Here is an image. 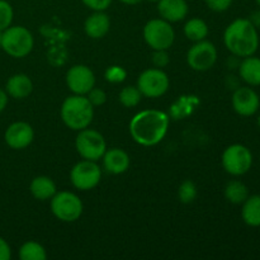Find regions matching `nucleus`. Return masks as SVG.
<instances>
[{"label":"nucleus","mask_w":260,"mask_h":260,"mask_svg":"<svg viewBox=\"0 0 260 260\" xmlns=\"http://www.w3.org/2000/svg\"><path fill=\"white\" fill-rule=\"evenodd\" d=\"M2 48L12 57H24L33 48L32 33L22 25H10L3 30Z\"/></svg>","instance_id":"4"},{"label":"nucleus","mask_w":260,"mask_h":260,"mask_svg":"<svg viewBox=\"0 0 260 260\" xmlns=\"http://www.w3.org/2000/svg\"><path fill=\"white\" fill-rule=\"evenodd\" d=\"M178 196H179L180 202L183 203H190L196 200L197 197V188L192 180H185L180 184L179 190H178Z\"/></svg>","instance_id":"26"},{"label":"nucleus","mask_w":260,"mask_h":260,"mask_svg":"<svg viewBox=\"0 0 260 260\" xmlns=\"http://www.w3.org/2000/svg\"><path fill=\"white\" fill-rule=\"evenodd\" d=\"M241 217L248 226L260 228V194L249 196L243 203Z\"/></svg>","instance_id":"20"},{"label":"nucleus","mask_w":260,"mask_h":260,"mask_svg":"<svg viewBox=\"0 0 260 260\" xmlns=\"http://www.w3.org/2000/svg\"><path fill=\"white\" fill-rule=\"evenodd\" d=\"M217 60V50L208 41H198L187 53V62L193 70L207 71Z\"/></svg>","instance_id":"11"},{"label":"nucleus","mask_w":260,"mask_h":260,"mask_svg":"<svg viewBox=\"0 0 260 260\" xmlns=\"http://www.w3.org/2000/svg\"><path fill=\"white\" fill-rule=\"evenodd\" d=\"M137 88L142 95L149 98H157L167 93L169 89V78L160 69H149L140 75Z\"/></svg>","instance_id":"9"},{"label":"nucleus","mask_w":260,"mask_h":260,"mask_svg":"<svg viewBox=\"0 0 260 260\" xmlns=\"http://www.w3.org/2000/svg\"><path fill=\"white\" fill-rule=\"evenodd\" d=\"M83 3L95 12H103L107 8H109L112 0H83Z\"/></svg>","instance_id":"32"},{"label":"nucleus","mask_w":260,"mask_h":260,"mask_svg":"<svg viewBox=\"0 0 260 260\" xmlns=\"http://www.w3.org/2000/svg\"><path fill=\"white\" fill-rule=\"evenodd\" d=\"M255 2H256V4H258L259 7H260V0H255Z\"/></svg>","instance_id":"39"},{"label":"nucleus","mask_w":260,"mask_h":260,"mask_svg":"<svg viewBox=\"0 0 260 260\" xmlns=\"http://www.w3.org/2000/svg\"><path fill=\"white\" fill-rule=\"evenodd\" d=\"M2 36H3V32L0 30V48H2Z\"/></svg>","instance_id":"37"},{"label":"nucleus","mask_w":260,"mask_h":260,"mask_svg":"<svg viewBox=\"0 0 260 260\" xmlns=\"http://www.w3.org/2000/svg\"><path fill=\"white\" fill-rule=\"evenodd\" d=\"M76 150L85 160L96 161L107 151L106 141L99 132L94 129H80L75 141Z\"/></svg>","instance_id":"8"},{"label":"nucleus","mask_w":260,"mask_h":260,"mask_svg":"<svg viewBox=\"0 0 260 260\" xmlns=\"http://www.w3.org/2000/svg\"><path fill=\"white\" fill-rule=\"evenodd\" d=\"M248 19L250 20V23L256 28V29L260 28V9L251 12V14L249 15Z\"/></svg>","instance_id":"34"},{"label":"nucleus","mask_w":260,"mask_h":260,"mask_svg":"<svg viewBox=\"0 0 260 260\" xmlns=\"http://www.w3.org/2000/svg\"><path fill=\"white\" fill-rule=\"evenodd\" d=\"M13 15H14V12H13L12 5L5 0H0V30L2 32L12 25Z\"/></svg>","instance_id":"27"},{"label":"nucleus","mask_w":260,"mask_h":260,"mask_svg":"<svg viewBox=\"0 0 260 260\" xmlns=\"http://www.w3.org/2000/svg\"><path fill=\"white\" fill-rule=\"evenodd\" d=\"M184 35L188 40L198 42V41H202L207 37L208 27L205 20L200 19V18H193L185 23Z\"/></svg>","instance_id":"23"},{"label":"nucleus","mask_w":260,"mask_h":260,"mask_svg":"<svg viewBox=\"0 0 260 260\" xmlns=\"http://www.w3.org/2000/svg\"><path fill=\"white\" fill-rule=\"evenodd\" d=\"M144 37L152 50H168L174 42V29L165 19H152L144 28Z\"/></svg>","instance_id":"6"},{"label":"nucleus","mask_w":260,"mask_h":260,"mask_svg":"<svg viewBox=\"0 0 260 260\" xmlns=\"http://www.w3.org/2000/svg\"><path fill=\"white\" fill-rule=\"evenodd\" d=\"M169 127L167 113L156 109H147L137 113L129 123L131 136L142 146H154L165 137Z\"/></svg>","instance_id":"1"},{"label":"nucleus","mask_w":260,"mask_h":260,"mask_svg":"<svg viewBox=\"0 0 260 260\" xmlns=\"http://www.w3.org/2000/svg\"><path fill=\"white\" fill-rule=\"evenodd\" d=\"M142 94L137 86H126L119 93V102L127 108L136 107L141 102Z\"/></svg>","instance_id":"25"},{"label":"nucleus","mask_w":260,"mask_h":260,"mask_svg":"<svg viewBox=\"0 0 260 260\" xmlns=\"http://www.w3.org/2000/svg\"><path fill=\"white\" fill-rule=\"evenodd\" d=\"M7 89L8 95H10L14 99H24L32 93L33 84L29 76L25 74H15V75L10 76L7 81Z\"/></svg>","instance_id":"17"},{"label":"nucleus","mask_w":260,"mask_h":260,"mask_svg":"<svg viewBox=\"0 0 260 260\" xmlns=\"http://www.w3.org/2000/svg\"><path fill=\"white\" fill-rule=\"evenodd\" d=\"M258 124H259V127H260V114H259V117H258Z\"/></svg>","instance_id":"38"},{"label":"nucleus","mask_w":260,"mask_h":260,"mask_svg":"<svg viewBox=\"0 0 260 260\" xmlns=\"http://www.w3.org/2000/svg\"><path fill=\"white\" fill-rule=\"evenodd\" d=\"M205 2L213 12H225L233 4V0H205Z\"/></svg>","instance_id":"30"},{"label":"nucleus","mask_w":260,"mask_h":260,"mask_svg":"<svg viewBox=\"0 0 260 260\" xmlns=\"http://www.w3.org/2000/svg\"><path fill=\"white\" fill-rule=\"evenodd\" d=\"M8 104V93L3 89H0V113L5 109Z\"/></svg>","instance_id":"35"},{"label":"nucleus","mask_w":260,"mask_h":260,"mask_svg":"<svg viewBox=\"0 0 260 260\" xmlns=\"http://www.w3.org/2000/svg\"><path fill=\"white\" fill-rule=\"evenodd\" d=\"M122 3H124V4H128V5H136L139 4V3H141L142 0H121Z\"/></svg>","instance_id":"36"},{"label":"nucleus","mask_w":260,"mask_h":260,"mask_svg":"<svg viewBox=\"0 0 260 260\" xmlns=\"http://www.w3.org/2000/svg\"><path fill=\"white\" fill-rule=\"evenodd\" d=\"M251 165H253V154L245 145H230L223 151L222 167L229 174L240 177L251 169Z\"/></svg>","instance_id":"5"},{"label":"nucleus","mask_w":260,"mask_h":260,"mask_svg":"<svg viewBox=\"0 0 260 260\" xmlns=\"http://www.w3.org/2000/svg\"><path fill=\"white\" fill-rule=\"evenodd\" d=\"M109 27H111L109 18L103 12H95L94 14H91L85 20V24H84L85 33L90 38H94V40L104 37L108 33Z\"/></svg>","instance_id":"18"},{"label":"nucleus","mask_w":260,"mask_h":260,"mask_svg":"<svg viewBox=\"0 0 260 260\" xmlns=\"http://www.w3.org/2000/svg\"><path fill=\"white\" fill-rule=\"evenodd\" d=\"M66 83L73 93L78 95H85L94 88L95 78H94L93 71L88 66L75 65L68 71Z\"/></svg>","instance_id":"12"},{"label":"nucleus","mask_w":260,"mask_h":260,"mask_svg":"<svg viewBox=\"0 0 260 260\" xmlns=\"http://www.w3.org/2000/svg\"><path fill=\"white\" fill-rule=\"evenodd\" d=\"M106 79L111 83H122L127 76V71L121 66H111L106 71Z\"/></svg>","instance_id":"28"},{"label":"nucleus","mask_w":260,"mask_h":260,"mask_svg":"<svg viewBox=\"0 0 260 260\" xmlns=\"http://www.w3.org/2000/svg\"><path fill=\"white\" fill-rule=\"evenodd\" d=\"M86 98L89 99V102L91 103V106H102V104L106 103L107 95L102 89L99 88H93L88 93V96Z\"/></svg>","instance_id":"29"},{"label":"nucleus","mask_w":260,"mask_h":260,"mask_svg":"<svg viewBox=\"0 0 260 260\" xmlns=\"http://www.w3.org/2000/svg\"><path fill=\"white\" fill-rule=\"evenodd\" d=\"M10 258H12V250L9 244L0 236V260H9Z\"/></svg>","instance_id":"33"},{"label":"nucleus","mask_w":260,"mask_h":260,"mask_svg":"<svg viewBox=\"0 0 260 260\" xmlns=\"http://www.w3.org/2000/svg\"><path fill=\"white\" fill-rule=\"evenodd\" d=\"M30 193L36 200L46 201L56 194V185L48 177H37L30 183Z\"/></svg>","instance_id":"21"},{"label":"nucleus","mask_w":260,"mask_h":260,"mask_svg":"<svg viewBox=\"0 0 260 260\" xmlns=\"http://www.w3.org/2000/svg\"><path fill=\"white\" fill-rule=\"evenodd\" d=\"M169 61V55H168L167 50H155L154 55H152V62L156 68H165Z\"/></svg>","instance_id":"31"},{"label":"nucleus","mask_w":260,"mask_h":260,"mask_svg":"<svg viewBox=\"0 0 260 260\" xmlns=\"http://www.w3.org/2000/svg\"><path fill=\"white\" fill-rule=\"evenodd\" d=\"M249 196L248 187L240 180H231L225 188L226 200L234 205H243Z\"/></svg>","instance_id":"22"},{"label":"nucleus","mask_w":260,"mask_h":260,"mask_svg":"<svg viewBox=\"0 0 260 260\" xmlns=\"http://www.w3.org/2000/svg\"><path fill=\"white\" fill-rule=\"evenodd\" d=\"M104 168L111 174H122L129 167V156L121 149H111L103 155Z\"/></svg>","instance_id":"16"},{"label":"nucleus","mask_w":260,"mask_h":260,"mask_svg":"<svg viewBox=\"0 0 260 260\" xmlns=\"http://www.w3.org/2000/svg\"><path fill=\"white\" fill-rule=\"evenodd\" d=\"M234 111L244 117H250L258 112L260 98L254 89L249 86H240L233 94Z\"/></svg>","instance_id":"13"},{"label":"nucleus","mask_w":260,"mask_h":260,"mask_svg":"<svg viewBox=\"0 0 260 260\" xmlns=\"http://www.w3.org/2000/svg\"><path fill=\"white\" fill-rule=\"evenodd\" d=\"M19 258L22 260H45L47 258L45 248L36 241H27L19 249Z\"/></svg>","instance_id":"24"},{"label":"nucleus","mask_w":260,"mask_h":260,"mask_svg":"<svg viewBox=\"0 0 260 260\" xmlns=\"http://www.w3.org/2000/svg\"><path fill=\"white\" fill-rule=\"evenodd\" d=\"M102 172L98 165L91 160H84L78 162L71 169V183L75 188L80 190L93 189L101 182Z\"/></svg>","instance_id":"10"},{"label":"nucleus","mask_w":260,"mask_h":260,"mask_svg":"<svg viewBox=\"0 0 260 260\" xmlns=\"http://www.w3.org/2000/svg\"><path fill=\"white\" fill-rule=\"evenodd\" d=\"M239 74L248 85H260V57H255L254 55L244 57L239 65Z\"/></svg>","instance_id":"19"},{"label":"nucleus","mask_w":260,"mask_h":260,"mask_svg":"<svg viewBox=\"0 0 260 260\" xmlns=\"http://www.w3.org/2000/svg\"><path fill=\"white\" fill-rule=\"evenodd\" d=\"M157 10L162 19L168 22H179L188 14V5L185 0H159Z\"/></svg>","instance_id":"15"},{"label":"nucleus","mask_w":260,"mask_h":260,"mask_svg":"<svg viewBox=\"0 0 260 260\" xmlns=\"http://www.w3.org/2000/svg\"><path fill=\"white\" fill-rule=\"evenodd\" d=\"M94 111L89 99L84 95H71L65 99L61 107V118L71 129L80 131L93 121Z\"/></svg>","instance_id":"3"},{"label":"nucleus","mask_w":260,"mask_h":260,"mask_svg":"<svg viewBox=\"0 0 260 260\" xmlns=\"http://www.w3.org/2000/svg\"><path fill=\"white\" fill-rule=\"evenodd\" d=\"M52 213L63 222H74L83 213V203L71 192H58L51 200Z\"/></svg>","instance_id":"7"},{"label":"nucleus","mask_w":260,"mask_h":260,"mask_svg":"<svg viewBox=\"0 0 260 260\" xmlns=\"http://www.w3.org/2000/svg\"><path fill=\"white\" fill-rule=\"evenodd\" d=\"M149 2H159V0H149Z\"/></svg>","instance_id":"40"},{"label":"nucleus","mask_w":260,"mask_h":260,"mask_svg":"<svg viewBox=\"0 0 260 260\" xmlns=\"http://www.w3.org/2000/svg\"><path fill=\"white\" fill-rule=\"evenodd\" d=\"M223 42L234 56L248 57L254 55L259 47L258 29L248 18H239L226 28Z\"/></svg>","instance_id":"2"},{"label":"nucleus","mask_w":260,"mask_h":260,"mask_svg":"<svg viewBox=\"0 0 260 260\" xmlns=\"http://www.w3.org/2000/svg\"><path fill=\"white\" fill-rule=\"evenodd\" d=\"M35 132L30 124L25 122H14L7 128L4 135L5 142L14 150H22L29 146L33 141Z\"/></svg>","instance_id":"14"}]
</instances>
